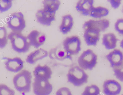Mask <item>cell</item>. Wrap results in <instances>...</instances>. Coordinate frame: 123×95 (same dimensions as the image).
I'll use <instances>...</instances> for the list:
<instances>
[{
    "mask_svg": "<svg viewBox=\"0 0 123 95\" xmlns=\"http://www.w3.org/2000/svg\"><path fill=\"white\" fill-rule=\"evenodd\" d=\"M32 78V76L30 71L26 70H22L13 78L14 88L19 92H30L31 89Z\"/></svg>",
    "mask_w": 123,
    "mask_h": 95,
    "instance_id": "1",
    "label": "cell"
},
{
    "mask_svg": "<svg viewBox=\"0 0 123 95\" xmlns=\"http://www.w3.org/2000/svg\"><path fill=\"white\" fill-rule=\"evenodd\" d=\"M8 39L10 40L12 49L19 53H26L31 47L27 37L22 33L11 32L8 35Z\"/></svg>",
    "mask_w": 123,
    "mask_h": 95,
    "instance_id": "2",
    "label": "cell"
},
{
    "mask_svg": "<svg viewBox=\"0 0 123 95\" xmlns=\"http://www.w3.org/2000/svg\"><path fill=\"white\" fill-rule=\"evenodd\" d=\"M67 82L75 87L82 86L88 82L89 76L79 66L71 67L67 73Z\"/></svg>",
    "mask_w": 123,
    "mask_h": 95,
    "instance_id": "3",
    "label": "cell"
},
{
    "mask_svg": "<svg viewBox=\"0 0 123 95\" xmlns=\"http://www.w3.org/2000/svg\"><path fill=\"white\" fill-rule=\"evenodd\" d=\"M98 57L96 54L90 49L83 51L77 60L79 66L84 70H92L97 63Z\"/></svg>",
    "mask_w": 123,
    "mask_h": 95,
    "instance_id": "4",
    "label": "cell"
},
{
    "mask_svg": "<svg viewBox=\"0 0 123 95\" xmlns=\"http://www.w3.org/2000/svg\"><path fill=\"white\" fill-rule=\"evenodd\" d=\"M7 26L15 32L22 33L26 26V21L24 14L21 12L11 14L6 21Z\"/></svg>",
    "mask_w": 123,
    "mask_h": 95,
    "instance_id": "5",
    "label": "cell"
},
{
    "mask_svg": "<svg viewBox=\"0 0 123 95\" xmlns=\"http://www.w3.org/2000/svg\"><path fill=\"white\" fill-rule=\"evenodd\" d=\"M34 94L35 95H49L52 92V85L49 80L34 78L32 83Z\"/></svg>",
    "mask_w": 123,
    "mask_h": 95,
    "instance_id": "6",
    "label": "cell"
},
{
    "mask_svg": "<svg viewBox=\"0 0 123 95\" xmlns=\"http://www.w3.org/2000/svg\"><path fill=\"white\" fill-rule=\"evenodd\" d=\"M63 47L71 56L76 55L81 49V41L77 36L68 37L63 41Z\"/></svg>",
    "mask_w": 123,
    "mask_h": 95,
    "instance_id": "7",
    "label": "cell"
},
{
    "mask_svg": "<svg viewBox=\"0 0 123 95\" xmlns=\"http://www.w3.org/2000/svg\"><path fill=\"white\" fill-rule=\"evenodd\" d=\"M110 21L105 19L98 20L90 19L84 23L82 27L84 30L92 29L101 32L105 31L110 26Z\"/></svg>",
    "mask_w": 123,
    "mask_h": 95,
    "instance_id": "8",
    "label": "cell"
},
{
    "mask_svg": "<svg viewBox=\"0 0 123 95\" xmlns=\"http://www.w3.org/2000/svg\"><path fill=\"white\" fill-rule=\"evenodd\" d=\"M30 46L38 48L42 45L46 41V37L44 33L37 30H33L27 37Z\"/></svg>",
    "mask_w": 123,
    "mask_h": 95,
    "instance_id": "9",
    "label": "cell"
},
{
    "mask_svg": "<svg viewBox=\"0 0 123 95\" xmlns=\"http://www.w3.org/2000/svg\"><path fill=\"white\" fill-rule=\"evenodd\" d=\"M103 93L105 95H118L120 93L122 87L120 84L114 80H105L103 84Z\"/></svg>",
    "mask_w": 123,
    "mask_h": 95,
    "instance_id": "10",
    "label": "cell"
},
{
    "mask_svg": "<svg viewBox=\"0 0 123 95\" xmlns=\"http://www.w3.org/2000/svg\"><path fill=\"white\" fill-rule=\"evenodd\" d=\"M55 14L56 13H51L42 9L37 12L35 16L37 21L40 24L48 26L55 20Z\"/></svg>",
    "mask_w": 123,
    "mask_h": 95,
    "instance_id": "11",
    "label": "cell"
},
{
    "mask_svg": "<svg viewBox=\"0 0 123 95\" xmlns=\"http://www.w3.org/2000/svg\"><path fill=\"white\" fill-rule=\"evenodd\" d=\"M5 67L9 71L17 73L21 71L24 68V62L19 57L13 58L5 57Z\"/></svg>",
    "mask_w": 123,
    "mask_h": 95,
    "instance_id": "12",
    "label": "cell"
},
{
    "mask_svg": "<svg viewBox=\"0 0 123 95\" xmlns=\"http://www.w3.org/2000/svg\"><path fill=\"white\" fill-rule=\"evenodd\" d=\"M100 32L93 29L84 30V38L86 44L88 46H96L99 40Z\"/></svg>",
    "mask_w": 123,
    "mask_h": 95,
    "instance_id": "13",
    "label": "cell"
},
{
    "mask_svg": "<svg viewBox=\"0 0 123 95\" xmlns=\"http://www.w3.org/2000/svg\"><path fill=\"white\" fill-rule=\"evenodd\" d=\"M106 58L113 68L118 66L123 63V54L119 49H115L106 55Z\"/></svg>",
    "mask_w": 123,
    "mask_h": 95,
    "instance_id": "14",
    "label": "cell"
},
{
    "mask_svg": "<svg viewBox=\"0 0 123 95\" xmlns=\"http://www.w3.org/2000/svg\"><path fill=\"white\" fill-rule=\"evenodd\" d=\"M52 70L47 65L41 66L40 64H38L33 71V75L34 78L49 80L52 77Z\"/></svg>",
    "mask_w": 123,
    "mask_h": 95,
    "instance_id": "15",
    "label": "cell"
},
{
    "mask_svg": "<svg viewBox=\"0 0 123 95\" xmlns=\"http://www.w3.org/2000/svg\"><path fill=\"white\" fill-rule=\"evenodd\" d=\"M94 3L93 0H80L77 3L76 9L83 16H90L91 11L94 7Z\"/></svg>",
    "mask_w": 123,
    "mask_h": 95,
    "instance_id": "16",
    "label": "cell"
},
{
    "mask_svg": "<svg viewBox=\"0 0 123 95\" xmlns=\"http://www.w3.org/2000/svg\"><path fill=\"white\" fill-rule=\"evenodd\" d=\"M48 56L47 51L43 49L39 48L31 52L27 56L26 62L30 64H34L37 61L43 59Z\"/></svg>",
    "mask_w": 123,
    "mask_h": 95,
    "instance_id": "17",
    "label": "cell"
},
{
    "mask_svg": "<svg viewBox=\"0 0 123 95\" xmlns=\"http://www.w3.org/2000/svg\"><path fill=\"white\" fill-rule=\"evenodd\" d=\"M74 25V19L70 14L63 16L61 24L59 27L60 32L64 35H66L70 32Z\"/></svg>",
    "mask_w": 123,
    "mask_h": 95,
    "instance_id": "18",
    "label": "cell"
},
{
    "mask_svg": "<svg viewBox=\"0 0 123 95\" xmlns=\"http://www.w3.org/2000/svg\"><path fill=\"white\" fill-rule=\"evenodd\" d=\"M118 39L113 33H108L103 35L102 44L107 50L114 49L117 46Z\"/></svg>",
    "mask_w": 123,
    "mask_h": 95,
    "instance_id": "19",
    "label": "cell"
},
{
    "mask_svg": "<svg viewBox=\"0 0 123 95\" xmlns=\"http://www.w3.org/2000/svg\"><path fill=\"white\" fill-rule=\"evenodd\" d=\"M43 9L51 13H56L61 5V2L58 0H45L42 2Z\"/></svg>",
    "mask_w": 123,
    "mask_h": 95,
    "instance_id": "20",
    "label": "cell"
},
{
    "mask_svg": "<svg viewBox=\"0 0 123 95\" xmlns=\"http://www.w3.org/2000/svg\"><path fill=\"white\" fill-rule=\"evenodd\" d=\"M109 13V10L107 8L100 6L96 7L94 6L90 16L95 19H100L106 16Z\"/></svg>",
    "mask_w": 123,
    "mask_h": 95,
    "instance_id": "21",
    "label": "cell"
},
{
    "mask_svg": "<svg viewBox=\"0 0 123 95\" xmlns=\"http://www.w3.org/2000/svg\"><path fill=\"white\" fill-rule=\"evenodd\" d=\"M55 59L63 61L67 59H71V56L69 54L63 46H58L55 48Z\"/></svg>",
    "mask_w": 123,
    "mask_h": 95,
    "instance_id": "22",
    "label": "cell"
},
{
    "mask_svg": "<svg viewBox=\"0 0 123 95\" xmlns=\"http://www.w3.org/2000/svg\"><path fill=\"white\" fill-rule=\"evenodd\" d=\"M8 39L6 28L4 26L0 27V49H3L6 46Z\"/></svg>",
    "mask_w": 123,
    "mask_h": 95,
    "instance_id": "23",
    "label": "cell"
},
{
    "mask_svg": "<svg viewBox=\"0 0 123 95\" xmlns=\"http://www.w3.org/2000/svg\"><path fill=\"white\" fill-rule=\"evenodd\" d=\"M100 89L96 85L87 86L85 88L81 95H100Z\"/></svg>",
    "mask_w": 123,
    "mask_h": 95,
    "instance_id": "24",
    "label": "cell"
},
{
    "mask_svg": "<svg viewBox=\"0 0 123 95\" xmlns=\"http://www.w3.org/2000/svg\"><path fill=\"white\" fill-rule=\"evenodd\" d=\"M12 6V0H0V12L3 13L7 11Z\"/></svg>",
    "mask_w": 123,
    "mask_h": 95,
    "instance_id": "25",
    "label": "cell"
},
{
    "mask_svg": "<svg viewBox=\"0 0 123 95\" xmlns=\"http://www.w3.org/2000/svg\"><path fill=\"white\" fill-rule=\"evenodd\" d=\"M114 75L120 81L123 82V63L118 66L113 68Z\"/></svg>",
    "mask_w": 123,
    "mask_h": 95,
    "instance_id": "26",
    "label": "cell"
},
{
    "mask_svg": "<svg viewBox=\"0 0 123 95\" xmlns=\"http://www.w3.org/2000/svg\"><path fill=\"white\" fill-rule=\"evenodd\" d=\"M13 90L3 84H0V95H15Z\"/></svg>",
    "mask_w": 123,
    "mask_h": 95,
    "instance_id": "27",
    "label": "cell"
},
{
    "mask_svg": "<svg viewBox=\"0 0 123 95\" xmlns=\"http://www.w3.org/2000/svg\"><path fill=\"white\" fill-rule=\"evenodd\" d=\"M115 29L118 34L123 37V19H118L115 24Z\"/></svg>",
    "mask_w": 123,
    "mask_h": 95,
    "instance_id": "28",
    "label": "cell"
},
{
    "mask_svg": "<svg viewBox=\"0 0 123 95\" xmlns=\"http://www.w3.org/2000/svg\"><path fill=\"white\" fill-rule=\"evenodd\" d=\"M56 95H72L69 89L67 87L60 88L56 93Z\"/></svg>",
    "mask_w": 123,
    "mask_h": 95,
    "instance_id": "29",
    "label": "cell"
},
{
    "mask_svg": "<svg viewBox=\"0 0 123 95\" xmlns=\"http://www.w3.org/2000/svg\"><path fill=\"white\" fill-rule=\"evenodd\" d=\"M108 1L110 4L112 8L115 9L119 8L121 4V0H109Z\"/></svg>",
    "mask_w": 123,
    "mask_h": 95,
    "instance_id": "30",
    "label": "cell"
},
{
    "mask_svg": "<svg viewBox=\"0 0 123 95\" xmlns=\"http://www.w3.org/2000/svg\"><path fill=\"white\" fill-rule=\"evenodd\" d=\"M120 46L123 49V39L121 40L120 43Z\"/></svg>",
    "mask_w": 123,
    "mask_h": 95,
    "instance_id": "31",
    "label": "cell"
},
{
    "mask_svg": "<svg viewBox=\"0 0 123 95\" xmlns=\"http://www.w3.org/2000/svg\"></svg>",
    "mask_w": 123,
    "mask_h": 95,
    "instance_id": "32",
    "label": "cell"
}]
</instances>
